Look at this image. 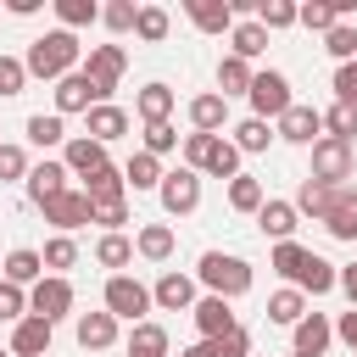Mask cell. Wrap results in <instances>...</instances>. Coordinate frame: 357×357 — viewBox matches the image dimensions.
<instances>
[{"label":"cell","mask_w":357,"mask_h":357,"mask_svg":"<svg viewBox=\"0 0 357 357\" xmlns=\"http://www.w3.org/2000/svg\"><path fill=\"white\" fill-rule=\"evenodd\" d=\"M190 312H195L201 340H218V335H229V329H234V312H229V301H223V296H206V301H195Z\"/></svg>","instance_id":"obj_15"},{"label":"cell","mask_w":357,"mask_h":357,"mask_svg":"<svg viewBox=\"0 0 357 357\" xmlns=\"http://www.w3.org/2000/svg\"><path fill=\"white\" fill-rule=\"evenodd\" d=\"M178 357H218V346H212V340H195V346H184Z\"/></svg>","instance_id":"obj_58"},{"label":"cell","mask_w":357,"mask_h":357,"mask_svg":"<svg viewBox=\"0 0 357 357\" xmlns=\"http://www.w3.org/2000/svg\"><path fill=\"white\" fill-rule=\"evenodd\" d=\"M279 139H290V145H312V134H324V112L318 106H301V100H290V112L279 117V128H273Z\"/></svg>","instance_id":"obj_10"},{"label":"cell","mask_w":357,"mask_h":357,"mask_svg":"<svg viewBox=\"0 0 357 357\" xmlns=\"http://www.w3.org/2000/svg\"><path fill=\"white\" fill-rule=\"evenodd\" d=\"M156 195H162V212L184 218V212L201 206V173H195V167H173V173H162Z\"/></svg>","instance_id":"obj_5"},{"label":"cell","mask_w":357,"mask_h":357,"mask_svg":"<svg viewBox=\"0 0 357 357\" xmlns=\"http://www.w3.org/2000/svg\"><path fill=\"white\" fill-rule=\"evenodd\" d=\"M45 279V262H39V251H11L6 257V284H39Z\"/></svg>","instance_id":"obj_33"},{"label":"cell","mask_w":357,"mask_h":357,"mask_svg":"<svg viewBox=\"0 0 357 357\" xmlns=\"http://www.w3.org/2000/svg\"><path fill=\"white\" fill-rule=\"evenodd\" d=\"M95 262H100V268H128V262H134V245H128L123 234H100Z\"/></svg>","instance_id":"obj_40"},{"label":"cell","mask_w":357,"mask_h":357,"mask_svg":"<svg viewBox=\"0 0 357 357\" xmlns=\"http://www.w3.org/2000/svg\"><path fill=\"white\" fill-rule=\"evenodd\" d=\"M296 218H301V212H296L290 201H262V206H257V223H262V234H273V240H290V234H296Z\"/></svg>","instance_id":"obj_26"},{"label":"cell","mask_w":357,"mask_h":357,"mask_svg":"<svg viewBox=\"0 0 357 357\" xmlns=\"http://www.w3.org/2000/svg\"><path fill=\"white\" fill-rule=\"evenodd\" d=\"M145 151H151L156 162H162L167 151H178V134H173V123H151V128H145Z\"/></svg>","instance_id":"obj_49"},{"label":"cell","mask_w":357,"mask_h":357,"mask_svg":"<svg viewBox=\"0 0 357 357\" xmlns=\"http://www.w3.org/2000/svg\"><path fill=\"white\" fill-rule=\"evenodd\" d=\"M195 273H201V284H206L212 296H223V301H234V296H245V290H251V262L223 257V251H206Z\"/></svg>","instance_id":"obj_2"},{"label":"cell","mask_w":357,"mask_h":357,"mask_svg":"<svg viewBox=\"0 0 357 357\" xmlns=\"http://www.w3.org/2000/svg\"><path fill=\"white\" fill-rule=\"evenodd\" d=\"M39 262H45V268H73V262H78V245H73V234H56V240L39 251Z\"/></svg>","instance_id":"obj_46"},{"label":"cell","mask_w":357,"mask_h":357,"mask_svg":"<svg viewBox=\"0 0 357 357\" xmlns=\"http://www.w3.org/2000/svg\"><path fill=\"white\" fill-rule=\"evenodd\" d=\"M95 223H100L106 234H117V229L128 223V201H106V206H95Z\"/></svg>","instance_id":"obj_51"},{"label":"cell","mask_w":357,"mask_h":357,"mask_svg":"<svg viewBox=\"0 0 357 357\" xmlns=\"http://www.w3.org/2000/svg\"><path fill=\"white\" fill-rule=\"evenodd\" d=\"M190 123H195V134H218L229 123V100L223 95H195L190 100Z\"/></svg>","instance_id":"obj_25"},{"label":"cell","mask_w":357,"mask_h":357,"mask_svg":"<svg viewBox=\"0 0 357 357\" xmlns=\"http://www.w3.org/2000/svg\"><path fill=\"white\" fill-rule=\"evenodd\" d=\"M335 284H340V290L351 296V307H357V262H351V268H340V273H335Z\"/></svg>","instance_id":"obj_57"},{"label":"cell","mask_w":357,"mask_h":357,"mask_svg":"<svg viewBox=\"0 0 357 357\" xmlns=\"http://www.w3.org/2000/svg\"><path fill=\"white\" fill-rule=\"evenodd\" d=\"M195 173H212V178H234L240 173V151L229 145V139H206V151H201V162H195Z\"/></svg>","instance_id":"obj_18"},{"label":"cell","mask_w":357,"mask_h":357,"mask_svg":"<svg viewBox=\"0 0 357 357\" xmlns=\"http://www.w3.org/2000/svg\"><path fill=\"white\" fill-rule=\"evenodd\" d=\"M184 11H190V22L201 33H229L234 28V6L229 0H184Z\"/></svg>","instance_id":"obj_13"},{"label":"cell","mask_w":357,"mask_h":357,"mask_svg":"<svg viewBox=\"0 0 357 357\" xmlns=\"http://www.w3.org/2000/svg\"><path fill=\"white\" fill-rule=\"evenodd\" d=\"M11 351H17V357H45V351H50V324H45V318H17Z\"/></svg>","instance_id":"obj_20"},{"label":"cell","mask_w":357,"mask_h":357,"mask_svg":"<svg viewBox=\"0 0 357 357\" xmlns=\"http://www.w3.org/2000/svg\"><path fill=\"white\" fill-rule=\"evenodd\" d=\"M229 39H234V56H240V61H251V56H262V50H268V33H262L257 22H234V28H229Z\"/></svg>","instance_id":"obj_37"},{"label":"cell","mask_w":357,"mask_h":357,"mask_svg":"<svg viewBox=\"0 0 357 357\" xmlns=\"http://www.w3.org/2000/svg\"><path fill=\"white\" fill-rule=\"evenodd\" d=\"M296 290H312V296L335 290V268H329L318 251H307V262H301V273H296Z\"/></svg>","instance_id":"obj_34"},{"label":"cell","mask_w":357,"mask_h":357,"mask_svg":"<svg viewBox=\"0 0 357 357\" xmlns=\"http://www.w3.org/2000/svg\"><path fill=\"white\" fill-rule=\"evenodd\" d=\"M324 229L335 234V240H357V190H335V201H329V212H324Z\"/></svg>","instance_id":"obj_12"},{"label":"cell","mask_w":357,"mask_h":357,"mask_svg":"<svg viewBox=\"0 0 357 357\" xmlns=\"http://www.w3.org/2000/svg\"><path fill=\"white\" fill-rule=\"evenodd\" d=\"M45 223H56L61 234H73V229L95 223V206H89V195H84V190H61L56 201H45Z\"/></svg>","instance_id":"obj_9"},{"label":"cell","mask_w":357,"mask_h":357,"mask_svg":"<svg viewBox=\"0 0 357 357\" xmlns=\"http://www.w3.org/2000/svg\"><path fill=\"white\" fill-rule=\"evenodd\" d=\"M212 346H218V357H245V351H251V335L234 324V329H229V335H218Z\"/></svg>","instance_id":"obj_52"},{"label":"cell","mask_w":357,"mask_h":357,"mask_svg":"<svg viewBox=\"0 0 357 357\" xmlns=\"http://www.w3.org/2000/svg\"><path fill=\"white\" fill-rule=\"evenodd\" d=\"M67 312H73V284H67L61 273L39 279V284H33V296H28V318H45V324L56 329V318H67Z\"/></svg>","instance_id":"obj_7"},{"label":"cell","mask_w":357,"mask_h":357,"mask_svg":"<svg viewBox=\"0 0 357 357\" xmlns=\"http://www.w3.org/2000/svg\"><path fill=\"white\" fill-rule=\"evenodd\" d=\"M329 340H335V329H329L324 312H307V318L296 324V357H324Z\"/></svg>","instance_id":"obj_19"},{"label":"cell","mask_w":357,"mask_h":357,"mask_svg":"<svg viewBox=\"0 0 357 357\" xmlns=\"http://www.w3.org/2000/svg\"><path fill=\"white\" fill-rule=\"evenodd\" d=\"M134 251L151 257V262H167V257H173V229H167V223H145V229L134 234Z\"/></svg>","instance_id":"obj_30"},{"label":"cell","mask_w":357,"mask_h":357,"mask_svg":"<svg viewBox=\"0 0 357 357\" xmlns=\"http://www.w3.org/2000/svg\"><path fill=\"white\" fill-rule=\"evenodd\" d=\"M0 357H6V351H0Z\"/></svg>","instance_id":"obj_59"},{"label":"cell","mask_w":357,"mask_h":357,"mask_svg":"<svg viewBox=\"0 0 357 357\" xmlns=\"http://www.w3.org/2000/svg\"><path fill=\"white\" fill-rule=\"evenodd\" d=\"M301 262H307V245H296V240H279V245H273V268H279L284 279H296Z\"/></svg>","instance_id":"obj_47"},{"label":"cell","mask_w":357,"mask_h":357,"mask_svg":"<svg viewBox=\"0 0 357 357\" xmlns=\"http://www.w3.org/2000/svg\"><path fill=\"white\" fill-rule=\"evenodd\" d=\"M106 312L112 318H128V324H145L139 312H151V290L139 279H128V273H112L106 279Z\"/></svg>","instance_id":"obj_6"},{"label":"cell","mask_w":357,"mask_h":357,"mask_svg":"<svg viewBox=\"0 0 357 357\" xmlns=\"http://www.w3.org/2000/svg\"><path fill=\"white\" fill-rule=\"evenodd\" d=\"M89 106H95L89 78H84V73H67V78L56 84V117H67V112H89Z\"/></svg>","instance_id":"obj_21"},{"label":"cell","mask_w":357,"mask_h":357,"mask_svg":"<svg viewBox=\"0 0 357 357\" xmlns=\"http://www.w3.org/2000/svg\"><path fill=\"white\" fill-rule=\"evenodd\" d=\"M28 139H33L39 151H50V145H67V123H61L56 112H50V117H45V112H33V117H28Z\"/></svg>","instance_id":"obj_36"},{"label":"cell","mask_w":357,"mask_h":357,"mask_svg":"<svg viewBox=\"0 0 357 357\" xmlns=\"http://www.w3.org/2000/svg\"><path fill=\"white\" fill-rule=\"evenodd\" d=\"M151 301H156L162 312H190V307H195V279H184L178 268H167V273L156 279V290H151Z\"/></svg>","instance_id":"obj_11"},{"label":"cell","mask_w":357,"mask_h":357,"mask_svg":"<svg viewBox=\"0 0 357 357\" xmlns=\"http://www.w3.org/2000/svg\"><path fill=\"white\" fill-rule=\"evenodd\" d=\"M346 11H351V0H307V6H296V22L312 28V33H329Z\"/></svg>","instance_id":"obj_16"},{"label":"cell","mask_w":357,"mask_h":357,"mask_svg":"<svg viewBox=\"0 0 357 357\" xmlns=\"http://www.w3.org/2000/svg\"><path fill=\"white\" fill-rule=\"evenodd\" d=\"M67 190V167L61 162H39V167H28V195L45 206V201H56Z\"/></svg>","instance_id":"obj_22"},{"label":"cell","mask_w":357,"mask_h":357,"mask_svg":"<svg viewBox=\"0 0 357 357\" xmlns=\"http://www.w3.org/2000/svg\"><path fill=\"white\" fill-rule=\"evenodd\" d=\"M335 190H340V184H318V178H301V190H296V201H290V206L324 223V212H329V201H335Z\"/></svg>","instance_id":"obj_28"},{"label":"cell","mask_w":357,"mask_h":357,"mask_svg":"<svg viewBox=\"0 0 357 357\" xmlns=\"http://www.w3.org/2000/svg\"><path fill=\"white\" fill-rule=\"evenodd\" d=\"M123 184H128V190H156V184H162V162H156L151 151H134L128 167H123Z\"/></svg>","instance_id":"obj_29"},{"label":"cell","mask_w":357,"mask_h":357,"mask_svg":"<svg viewBox=\"0 0 357 357\" xmlns=\"http://www.w3.org/2000/svg\"><path fill=\"white\" fill-rule=\"evenodd\" d=\"M84 117H89V139H95V145H112V139L128 134V112L112 106V100H106V106H89Z\"/></svg>","instance_id":"obj_14"},{"label":"cell","mask_w":357,"mask_h":357,"mask_svg":"<svg viewBox=\"0 0 357 357\" xmlns=\"http://www.w3.org/2000/svg\"><path fill=\"white\" fill-rule=\"evenodd\" d=\"M56 17H61V28L73 33V28L95 22V17H100V6H95V0H56Z\"/></svg>","instance_id":"obj_41"},{"label":"cell","mask_w":357,"mask_h":357,"mask_svg":"<svg viewBox=\"0 0 357 357\" xmlns=\"http://www.w3.org/2000/svg\"><path fill=\"white\" fill-rule=\"evenodd\" d=\"M245 95H251V112H257L262 123H268V117L279 123V117L290 112V78H284V73H273V67H268V73H257Z\"/></svg>","instance_id":"obj_4"},{"label":"cell","mask_w":357,"mask_h":357,"mask_svg":"<svg viewBox=\"0 0 357 357\" xmlns=\"http://www.w3.org/2000/svg\"><path fill=\"white\" fill-rule=\"evenodd\" d=\"M128 357H167V329H162V324H134Z\"/></svg>","instance_id":"obj_35"},{"label":"cell","mask_w":357,"mask_h":357,"mask_svg":"<svg viewBox=\"0 0 357 357\" xmlns=\"http://www.w3.org/2000/svg\"><path fill=\"white\" fill-rule=\"evenodd\" d=\"M301 318H307V296L301 290H273L268 296V324H290L296 329Z\"/></svg>","instance_id":"obj_31"},{"label":"cell","mask_w":357,"mask_h":357,"mask_svg":"<svg viewBox=\"0 0 357 357\" xmlns=\"http://www.w3.org/2000/svg\"><path fill=\"white\" fill-rule=\"evenodd\" d=\"M307 178H318V184H340V178H351V145L346 139H312V173Z\"/></svg>","instance_id":"obj_8"},{"label":"cell","mask_w":357,"mask_h":357,"mask_svg":"<svg viewBox=\"0 0 357 357\" xmlns=\"http://www.w3.org/2000/svg\"><path fill=\"white\" fill-rule=\"evenodd\" d=\"M22 312H28V296H22L17 284L0 279V318H22Z\"/></svg>","instance_id":"obj_55"},{"label":"cell","mask_w":357,"mask_h":357,"mask_svg":"<svg viewBox=\"0 0 357 357\" xmlns=\"http://www.w3.org/2000/svg\"><path fill=\"white\" fill-rule=\"evenodd\" d=\"M112 340H117V318L112 312H84L78 318V346L84 351H106Z\"/></svg>","instance_id":"obj_23"},{"label":"cell","mask_w":357,"mask_h":357,"mask_svg":"<svg viewBox=\"0 0 357 357\" xmlns=\"http://www.w3.org/2000/svg\"><path fill=\"white\" fill-rule=\"evenodd\" d=\"M84 195H89V206H106V201H123V195H128V184H123V173H117V167L106 162L100 173H89Z\"/></svg>","instance_id":"obj_27"},{"label":"cell","mask_w":357,"mask_h":357,"mask_svg":"<svg viewBox=\"0 0 357 357\" xmlns=\"http://www.w3.org/2000/svg\"><path fill=\"white\" fill-rule=\"evenodd\" d=\"M134 33H139V39H151V45H162V39H167V11H162V6H139Z\"/></svg>","instance_id":"obj_43"},{"label":"cell","mask_w":357,"mask_h":357,"mask_svg":"<svg viewBox=\"0 0 357 357\" xmlns=\"http://www.w3.org/2000/svg\"><path fill=\"white\" fill-rule=\"evenodd\" d=\"M324 128H329V139H346V145H351V134H357V106H340V100H335V106L324 112Z\"/></svg>","instance_id":"obj_45"},{"label":"cell","mask_w":357,"mask_h":357,"mask_svg":"<svg viewBox=\"0 0 357 357\" xmlns=\"http://www.w3.org/2000/svg\"><path fill=\"white\" fill-rule=\"evenodd\" d=\"M324 50H329L335 61H357V28H346V22H335V28L324 33Z\"/></svg>","instance_id":"obj_44"},{"label":"cell","mask_w":357,"mask_h":357,"mask_svg":"<svg viewBox=\"0 0 357 357\" xmlns=\"http://www.w3.org/2000/svg\"><path fill=\"white\" fill-rule=\"evenodd\" d=\"M78 33H67V28H50V33H39L33 45H28V56H22V67H28V78H67L73 67H78Z\"/></svg>","instance_id":"obj_1"},{"label":"cell","mask_w":357,"mask_h":357,"mask_svg":"<svg viewBox=\"0 0 357 357\" xmlns=\"http://www.w3.org/2000/svg\"><path fill=\"white\" fill-rule=\"evenodd\" d=\"M290 22H296V6H290V0H262V6H257V28H262V33L290 28Z\"/></svg>","instance_id":"obj_42"},{"label":"cell","mask_w":357,"mask_h":357,"mask_svg":"<svg viewBox=\"0 0 357 357\" xmlns=\"http://www.w3.org/2000/svg\"><path fill=\"white\" fill-rule=\"evenodd\" d=\"M251 78H257L251 61H240V56H223V61H218V89H223V100H229V95H245Z\"/></svg>","instance_id":"obj_32"},{"label":"cell","mask_w":357,"mask_h":357,"mask_svg":"<svg viewBox=\"0 0 357 357\" xmlns=\"http://www.w3.org/2000/svg\"><path fill=\"white\" fill-rule=\"evenodd\" d=\"M335 335H340V340L357 351V307H351V312H340V329H335Z\"/></svg>","instance_id":"obj_56"},{"label":"cell","mask_w":357,"mask_h":357,"mask_svg":"<svg viewBox=\"0 0 357 357\" xmlns=\"http://www.w3.org/2000/svg\"><path fill=\"white\" fill-rule=\"evenodd\" d=\"M61 167L89 178V173H100V167H106V145H95L89 134H78V139H67V156H61Z\"/></svg>","instance_id":"obj_17"},{"label":"cell","mask_w":357,"mask_h":357,"mask_svg":"<svg viewBox=\"0 0 357 357\" xmlns=\"http://www.w3.org/2000/svg\"><path fill=\"white\" fill-rule=\"evenodd\" d=\"M268 139H273V128H268L262 117H245V123L234 128V139H229V145H234V151H268Z\"/></svg>","instance_id":"obj_39"},{"label":"cell","mask_w":357,"mask_h":357,"mask_svg":"<svg viewBox=\"0 0 357 357\" xmlns=\"http://www.w3.org/2000/svg\"><path fill=\"white\" fill-rule=\"evenodd\" d=\"M134 17H139V6H134V0H112V6H100V22H106V28H117V33H128V28H134Z\"/></svg>","instance_id":"obj_48"},{"label":"cell","mask_w":357,"mask_h":357,"mask_svg":"<svg viewBox=\"0 0 357 357\" xmlns=\"http://www.w3.org/2000/svg\"><path fill=\"white\" fill-rule=\"evenodd\" d=\"M335 95H340V106H357V61H340V73H335Z\"/></svg>","instance_id":"obj_54"},{"label":"cell","mask_w":357,"mask_h":357,"mask_svg":"<svg viewBox=\"0 0 357 357\" xmlns=\"http://www.w3.org/2000/svg\"><path fill=\"white\" fill-rule=\"evenodd\" d=\"M123 67H128L123 45H95V50H89V61H84V78H89V89H95V106H106V95L117 89Z\"/></svg>","instance_id":"obj_3"},{"label":"cell","mask_w":357,"mask_h":357,"mask_svg":"<svg viewBox=\"0 0 357 357\" xmlns=\"http://www.w3.org/2000/svg\"><path fill=\"white\" fill-rule=\"evenodd\" d=\"M229 206H234V212H257V206H262V184H257L251 173H234V178H229Z\"/></svg>","instance_id":"obj_38"},{"label":"cell","mask_w":357,"mask_h":357,"mask_svg":"<svg viewBox=\"0 0 357 357\" xmlns=\"http://www.w3.org/2000/svg\"><path fill=\"white\" fill-rule=\"evenodd\" d=\"M22 84H28V67L17 56H0V95H22Z\"/></svg>","instance_id":"obj_50"},{"label":"cell","mask_w":357,"mask_h":357,"mask_svg":"<svg viewBox=\"0 0 357 357\" xmlns=\"http://www.w3.org/2000/svg\"><path fill=\"white\" fill-rule=\"evenodd\" d=\"M134 112L145 117V128H151V123H167V117H173V89H167V84H145V89L134 95Z\"/></svg>","instance_id":"obj_24"},{"label":"cell","mask_w":357,"mask_h":357,"mask_svg":"<svg viewBox=\"0 0 357 357\" xmlns=\"http://www.w3.org/2000/svg\"><path fill=\"white\" fill-rule=\"evenodd\" d=\"M0 178H28V156H22V145H0Z\"/></svg>","instance_id":"obj_53"}]
</instances>
